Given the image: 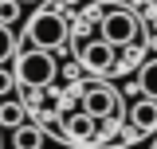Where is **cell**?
Instances as JSON below:
<instances>
[{"label":"cell","mask_w":157,"mask_h":149,"mask_svg":"<svg viewBox=\"0 0 157 149\" xmlns=\"http://www.w3.org/2000/svg\"><path fill=\"white\" fill-rule=\"evenodd\" d=\"M153 4H157V0H153Z\"/></svg>","instance_id":"15"},{"label":"cell","mask_w":157,"mask_h":149,"mask_svg":"<svg viewBox=\"0 0 157 149\" xmlns=\"http://www.w3.org/2000/svg\"><path fill=\"white\" fill-rule=\"evenodd\" d=\"M12 133H16V137H12L16 149H39L43 145V133H39L36 126H20V130H12Z\"/></svg>","instance_id":"10"},{"label":"cell","mask_w":157,"mask_h":149,"mask_svg":"<svg viewBox=\"0 0 157 149\" xmlns=\"http://www.w3.org/2000/svg\"><path fill=\"white\" fill-rule=\"evenodd\" d=\"M12 86H16V74H8L4 67H0V94H8Z\"/></svg>","instance_id":"13"},{"label":"cell","mask_w":157,"mask_h":149,"mask_svg":"<svg viewBox=\"0 0 157 149\" xmlns=\"http://www.w3.org/2000/svg\"><path fill=\"white\" fill-rule=\"evenodd\" d=\"M16 16H20V0H0V24H4V28H12Z\"/></svg>","instance_id":"12"},{"label":"cell","mask_w":157,"mask_h":149,"mask_svg":"<svg viewBox=\"0 0 157 149\" xmlns=\"http://www.w3.org/2000/svg\"><path fill=\"white\" fill-rule=\"evenodd\" d=\"M130 122H134V130H137V133L157 130V102H153V98H141L134 110H130Z\"/></svg>","instance_id":"7"},{"label":"cell","mask_w":157,"mask_h":149,"mask_svg":"<svg viewBox=\"0 0 157 149\" xmlns=\"http://www.w3.org/2000/svg\"><path fill=\"white\" fill-rule=\"evenodd\" d=\"M28 47H43V51H55L67 43V20L59 16L55 8H43L36 16H28Z\"/></svg>","instance_id":"1"},{"label":"cell","mask_w":157,"mask_h":149,"mask_svg":"<svg viewBox=\"0 0 157 149\" xmlns=\"http://www.w3.org/2000/svg\"><path fill=\"white\" fill-rule=\"evenodd\" d=\"M137 90L145 94V98H153V102H157V59H149V63L137 71Z\"/></svg>","instance_id":"9"},{"label":"cell","mask_w":157,"mask_h":149,"mask_svg":"<svg viewBox=\"0 0 157 149\" xmlns=\"http://www.w3.org/2000/svg\"><path fill=\"white\" fill-rule=\"evenodd\" d=\"M55 78V55L43 47H28L16 55V82L24 86H47Z\"/></svg>","instance_id":"3"},{"label":"cell","mask_w":157,"mask_h":149,"mask_svg":"<svg viewBox=\"0 0 157 149\" xmlns=\"http://www.w3.org/2000/svg\"><path fill=\"white\" fill-rule=\"evenodd\" d=\"M102 12H106V16H102V39H106L110 47H130V43H137V36H141V20H137L130 8L106 4Z\"/></svg>","instance_id":"2"},{"label":"cell","mask_w":157,"mask_h":149,"mask_svg":"<svg viewBox=\"0 0 157 149\" xmlns=\"http://www.w3.org/2000/svg\"><path fill=\"white\" fill-rule=\"evenodd\" d=\"M12 55H16V36H12V28L0 24V67H4Z\"/></svg>","instance_id":"11"},{"label":"cell","mask_w":157,"mask_h":149,"mask_svg":"<svg viewBox=\"0 0 157 149\" xmlns=\"http://www.w3.org/2000/svg\"><path fill=\"white\" fill-rule=\"evenodd\" d=\"M114 51H118V47H110L106 39H94V43H86V47H82V67L106 74L110 67H114Z\"/></svg>","instance_id":"5"},{"label":"cell","mask_w":157,"mask_h":149,"mask_svg":"<svg viewBox=\"0 0 157 149\" xmlns=\"http://www.w3.org/2000/svg\"><path fill=\"white\" fill-rule=\"evenodd\" d=\"M0 126L4 130H20V126H28V110H24V102H0Z\"/></svg>","instance_id":"8"},{"label":"cell","mask_w":157,"mask_h":149,"mask_svg":"<svg viewBox=\"0 0 157 149\" xmlns=\"http://www.w3.org/2000/svg\"><path fill=\"white\" fill-rule=\"evenodd\" d=\"M82 110L90 114V118H110V114L118 110V94L110 90V86H106V82H94V86H90V90H86V98H82Z\"/></svg>","instance_id":"4"},{"label":"cell","mask_w":157,"mask_h":149,"mask_svg":"<svg viewBox=\"0 0 157 149\" xmlns=\"http://www.w3.org/2000/svg\"><path fill=\"white\" fill-rule=\"evenodd\" d=\"M20 4H32V0H20Z\"/></svg>","instance_id":"14"},{"label":"cell","mask_w":157,"mask_h":149,"mask_svg":"<svg viewBox=\"0 0 157 149\" xmlns=\"http://www.w3.org/2000/svg\"><path fill=\"white\" fill-rule=\"evenodd\" d=\"M63 130H67V137H71L75 145H94V118H90V114H86V110H78V114H71Z\"/></svg>","instance_id":"6"}]
</instances>
